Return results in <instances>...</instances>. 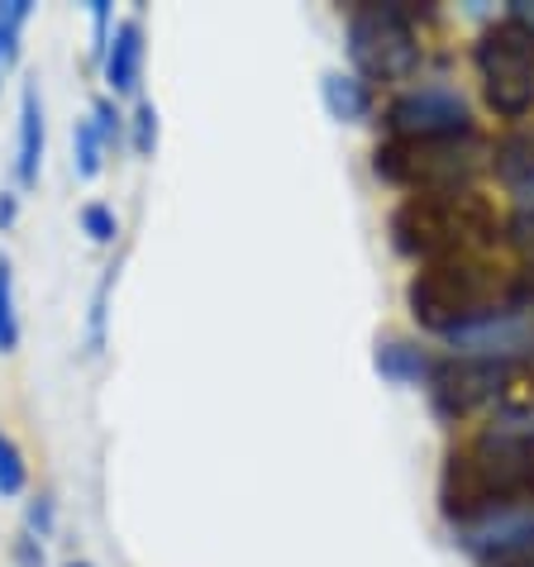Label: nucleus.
I'll return each mask as SVG.
<instances>
[{
	"label": "nucleus",
	"mask_w": 534,
	"mask_h": 567,
	"mask_svg": "<svg viewBox=\"0 0 534 567\" xmlns=\"http://www.w3.org/2000/svg\"><path fill=\"white\" fill-rule=\"evenodd\" d=\"M39 167H43V96H39V82L29 76L20 91V157H14L24 192L39 186Z\"/></svg>",
	"instance_id": "nucleus-13"
},
{
	"label": "nucleus",
	"mask_w": 534,
	"mask_h": 567,
	"mask_svg": "<svg viewBox=\"0 0 534 567\" xmlns=\"http://www.w3.org/2000/svg\"><path fill=\"white\" fill-rule=\"evenodd\" d=\"M477 72L486 105L501 120H521L534 105V39L521 24L501 20L477 39Z\"/></svg>",
	"instance_id": "nucleus-5"
},
{
	"label": "nucleus",
	"mask_w": 534,
	"mask_h": 567,
	"mask_svg": "<svg viewBox=\"0 0 534 567\" xmlns=\"http://www.w3.org/2000/svg\"><path fill=\"white\" fill-rule=\"evenodd\" d=\"M459 548L482 567H515L534 558V506H492L468 525H453Z\"/></svg>",
	"instance_id": "nucleus-7"
},
{
	"label": "nucleus",
	"mask_w": 534,
	"mask_h": 567,
	"mask_svg": "<svg viewBox=\"0 0 534 567\" xmlns=\"http://www.w3.org/2000/svg\"><path fill=\"white\" fill-rule=\"evenodd\" d=\"M349 58L368 82H405L420 62L415 29L397 6H363L349 14Z\"/></svg>",
	"instance_id": "nucleus-6"
},
{
	"label": "nucleus",
	"mask_w": 534,
	"mask_h": 567,
	"mask_svg": "<svg viewBox=\"0 0 534 567\" xmlns=\"http://www.w3.org/2000/svg\"><path fill=\"white\" fill-rule=\"evenodd\" d=\"M511 244L525 248V254H534V210H521L511 219Z\"/></svg>",
	"instance_id": "nucleus-23"
},
{
	"label": "nucleus",
	"mask_w": 534,
	"mask_h": 567,
	"mask_svg": "<svg viewBox=\"0 0 534 567\" xmlns=\"http://www.w3.org/2000/svg\"><path fill=\"white\" fill-rule=\"evenodd\" d=\"M372 368L387 377V382H397V386H411V382H430V372H434V358L420 349V343H405V339H387V343H377V353H372Z\"/></svg>",
	"instance_id": "nucleus-14"
},
{
	"label": "nucleus",
	"mask_w": 534,
	"mask_h": 567,
	"mask_svg": "<svg viewBox=\"0 0 534 567\" xmlns=\"http://www.w3.org/2000/svg\"><path fill=\"white\" fill-rule=\"evenodd\" d=\"M482 157L486 144L473 130L449 138H391V144L377 148L372 172L391 186H405V192L439 196V192H468Z\"/></svg>",
	"instance_id": "nucleus-3"
},
{
	"label": "nucleus",
	"mask_w": 534,
	"mask_h": 567,
	"mask_svg": "<svg viewBox=\"0 0 534 567\" xmlns=\"http://www.w3.org/2000/svg\"><path fill=\"white\" fill-rule=\"evenodd\" d=\"M459 358H473V362H496V368H511L515 358L534 353V315L530 310H511L501 306L492 315H477L459 329L444 334Z\"/></svg>",
	"instance_id": "nucleus-8"
},
{
	"label": "nucleus",
	"mask_w": 534,
	"mask_h": 567,
	"mask_svg": "<svg viewBox=\"0 0 534 567\" xmlns=\"http://www.w3.org/2000/svg\"><path fill=\"white\" fill-rule=\"evenodd\" d=\"M439 501L453 525H468L492 506H534V434L496 424L473 449L449 453Z\"/></svg>",
	"instance_id": "nucleus-1"
},
{
	"label": "nucleus",
	"mask_w": 534,
	"mask_h": 567,
	"mask_svg": "<svg viewBox=\"0 0 534 567\" xmlns=\"http://www.w3.org/2000/svg\"><path fill=\"white\" fill-rule=\"evenodd\" d=\"M20 349V315H14V267L0 254V353Z\"/></svg>",
	"instance_id": "nucleus-16"
},
{
	"label": "nucleus",
	"mask_w": 534,
	"mask_h": 567,
	"mask_svg": "<svg viewBox=\"0 0 534 567\" xmlns=\"http://www.w3.org/2000/svg\"><path fill=\"white\" fill-rule=\"evenodd\" d=\"M72 153H76V177H96L101 172V134H96V124L91 120H76V130H72Z\"/></svg>",
	"instance_id": "nucleus-18"
},
{
	"label": "nucleus",
	"mask_w": 534,
	"mask_h": 567,
	"mask_svg": "<svg viewBox=\"0 0 534 567\" xmlns=\"http://www.w3.org/2000/svg\"><path fill=\"white\" fill-rule=\"evenodd\" d=\"M515 567H534V558H530V563H515Z\"/></svg>",
	"instance_id": "nucleus-26"
},
{
	"label": "nucleus",
	"mask_w": 534,
	"mask_h": 567,
	"mask_svg": "<svg viewBox=\"0 0 534 567\" xmlns=\"http://www.w3.org/2000/svg\"><path fill=\"white\" fill-rule=\"evenodd\" d=\"M320 91H325V110L335 120H343V124H358L372 110V96H368L363 76H353V72H325Z\"/></svg>",
	"instance_id": "nucleus-15"
},
{
	"label": "nucleus",
	"mask_w": 534,
	"mask_h": 567,
	"mask_svg": "<svg viewBox=\"0 0 534 567\" xmlns=\"http://www.w3.org/2000/svg\"><path fill=\"white\" fill-rule=\"evenodd\" d=\"M68 567H86V563H68Z\"/></svg>",
	"instance_id": "nucleus-27"
},
{
	"label": "nucleus",
	"mask_w": 534,
	"mask_h": 567,
	"mask_svg": "<svg viewBox=\"0 0 534 567\" xmlns=\"http://www.w3.org/2000/svg\"><path fill=\"white\" fill-rule=\"evenodd\" d=\"M496 296H506V287L496 281L492 267H482L477 258H444V262H430L405 287V306H411L415 324L449 334V329L477 320V315L501 310Z\"/></svg>",
	"instance_id": "nucleus-4"
},
{
	"label": "nucleus",
	"mask_w": 534,
	"mask_h": 567,
	"mask_svg": "<svg viewBox=\"0 0 534 567\" xmlns=\"http://www.w3.org/2000/svg\"><path fill=\"white\" fill-rule=\"evenodd\" d=\"M492 172L501 177V186H511V192H534V120L515 124V130H506L496 138Z\"/></svg>",
	"instance_id": "nucleus-12"
},
{
	"label": "nucleus",
	"mask_w": 534,
	"mask_h": 567,
	"mask_svg": "<svg viewBox=\"0 0 534 567\" xmlns=\"http://www.w3.org/2000/svg\"><path fill=\"white\" fill-rule=\"evenodd\" d=\"M387 130L391 138H449L473 130V115H468V101L459 91L420 86L387 105Z\"/></svg>",
	"instance_id": "nucleus-9"
},
{
	"label": "nucleus",
	"mask_w": 534,
	"mask_h": 567,
	"mask_svg": "<svg viewBox=\"0 0 534 567\" xmlns=\"http://www.w3.org/2000/svg\"><path fill=\"white\" fill-rule=\"evenodd\" d=\"M153 144H158V110H153V101H138L134 110V153H153Z\"/></svg>",
	"instance_id": "nucleus-21"
},
{
	"label": "nucleus",
	"mask_w": 534,
	"mask_h": 567,
	"mask_svg": "<svg viewBox=\"0 0 534 567\" xmlns=\"http://www.w3.org/2000/svg\"><path fill=\"white\" fill-rule=\"evenodd\" d=\"M24 20H29V0H10V6H0V72L20 58V29H24Z\"/></svg>",
	"instance_id": "nucleus-17"
},
{
	"label": "nucleus",
	"mask_w": 534,
	"mask_h": 567,
	"mask_svg": "<svg viewBox=\"0 0 534 567\" xmlns=\"http://www.w3.org/2000/svg\"><path fill=\"white\" fill-rule=\"evenodd\" d=\"M82 229H86L96 244H110V239L120 234V219H115V210H110V206L91 200V206H82Z\"/></svg>",
	"instance_id": "nucleus-20"
},
{
	"label": "nucleus",
	"mask_w": 534,
	"mask_h": 567,
	"mask_svg": "<svg viewBox=\"0 0 534 567\" xmlns=\"http://www.w3.org/2000/svg\"><path fill=\"white\" fill-rule=\"evenodd\" d=\"M138 72H144V29L138 20H120L105 43V82L115 96H130L138 91Z\"/></svg>",
	"instance_id": "nucleus-11"
},
{
	"label": "nucleus",
	"mask_w": 534,
	"mask_h": 567,
	"mask_svg": "<svg viewBox=\"0 0 534 567\" xmlns=\"http://www.w3.org/2000/svg\"><path fill=\"white\" fill-rule=\"evenodd\" d=\"M91 124H96L101 144H120V130H124V120H120V110L110 105V101H96V115H91Z\"/></svg>",
	"instance_id": "nucleus-22"
},
{
	"label": "nucleus",
	"mask_w": 534,
	"mask_h": 567,
	"mask_svg": "<svg viewBox=\"0 0 534 567\" xmlns=\"http://www.w3.org/2000/svg\"><path fill=\"white\" fill-rule=\"evenodd\" d=\"M511 24H521L525 34L534 39V0H515V6H511Z\"/></svg>",
	"instance_id": "nucleus-24"
},
{
	"label": "nucleus",
	"mask_w": 534,
	"mask_h": 567,
	"mask_svg": "<svg viewBox=\"0 0 534 567\" xmlns=\"http://www.w3.org/2000/svg\"><path fill=\"white\" fill-rule=\"evenodd\" d=\"M0 225H14V192H0Z\"/></svg>",
	"instance_id": "nucleus-25"
},
{
	"label": "nucleus",
	"mask_w": 534,
	"mask_h": 567,
	"mask_svg": "<svg viewBox=\"0 0 534 567\" xmlns=\"http://www.w3.org/2000/svg\"><path fill=\"white\" fill-rule=\"evenodd\" d=\"M501 377L506 368L496 362H473V358H453V362H434L430 372V405L439 420L459 424L482 405H492L501 396Z\"/></svg>",
	"instance_id": "nucleus-10"
},
{
	"label": "nucleus",
	"mask_w": 534,
	"mask_h": 567,
	"mask_svg": "<svg viewBox=\"0 0 534 567\" xmlns=\"http://www.w3.org/2000/svg\"><path fill=\"white\" fill-rule=\"evenodd\" d=\"M24 482H29L24 453L14 449V439H10V434H0V496H20V492H24Z\"/></svg>",
	"instance_id": "nucleus-19"
},
{
	"label": "nucleus",
	"mask_w": 534,
	"mask_h": 567,
	"mask_svg": "<svg viewBox=\"0 0 534 567\" xmlns=\"http://www.w3.org/2000/svg\"><path fill=\"white\" fill-rule=\"evenodd\" d=\"M391 239L405 258H468V248L496 239V215L477 192H439L411 196L391 215Z\"/></svg>",
	"instance_id": "nucleus-2"
}]
</instances>
